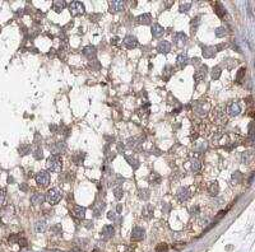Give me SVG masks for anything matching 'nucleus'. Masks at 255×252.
Wrapping results in <instances>:
<instances>
[{
	"label": "nucleus",
	"instance_id": "nucleus-48",
	"mask_svg": "<svg viewBox=\"0 0 255 252\" xmlns=\"http://www.w3.org/2000/svg\"><path fill=\"white\" fill-rule=\"evenodd\" d=\"M18 243H19V246H20V247H26V246H27V241L24 239V238H19Z\"/></svg>",
	"mask_w": 255,
	"mask_h": 252
},
{
	"label": "nucleus",
	"instance_id": "nucleus-40",
	"mask_svg": "<svg viewBox=\"0 0 255 252\" xmlns=\"http://www.w3.org/2000/svg\"><path fill=\"white\" fill-rule=\"evenodd\" d=\"M171 70H172V66H170V65H167L166 68H165V71H163V73H165V78L166 79H169L170 75L172 74V71H171Z\"/></svg>",
	"mask_w": 255,
	"mask_h": 252
},
{
	"label": "nucleus",
	"instance_id": "nucleus-24",
	"mask_svg": "<svg viewBox=\"0 0 255 252\" xmlns=\"http://www.w3.org/2000/svg\"><path fill=\"white\" fill-rule=\"evenodd\" d=\"M45 230H46V223H45V220H38L36 223V232L44 233Z\"/></svg>",
	"mask_w": 255,
	"mask_h": 252
},
{
	"label": "nucleus",
	"instance_id": "nucleus-20",
	"mask_svg": "<svg viewBox=\"0 0 255 252\" xmlns=\"http://www.w3.org/2000/svg\"><path fill=\"white\" fill-rule=\"evenodd\" d=\"M83 54H84L87 57L91 59V60H95V56H96V47L95 46H87L84 47V50H83Z\"/></svg>",
	"mask_w": 255,
	"mask_h": 252
},
{
	"label": "nucleus",
	"instance_id": "nucleus-8",
	"mask_svg": "<svg viewBox=\"0 0 255 252\" xmlns=\"http://www.w3.org/2000/svg\"><path fill=\"white\" fill-rule=\"evenodd\" d=\"M66 150V143L65 141H56L54 145L51 146V153L52 155H58V154H61Z\"/></svg>",
	"mask_w": 255,
	"mask_h": 252
},
{
	"label": "nucleus",
	"instance_id": "nucleus-11",
	"mask_svg": "<svg viewBox=\"0 0 255 252\" xmlns=\"http://www.w3.org/2000/svg\"><path fill=\"white\" fill-rule=\"evenodd\" d=\"M123 43L126 48H135L137 47V45H138V40L134 36H126L124 38Z\"/></svg>",
	"mask_w": 255,
	"mask_h": 252
},
{
	"label": "nucleus",
	"instance_id": "nucleus-38",
	"mask_svg": "<svg viewBox=\"0 0 255 252\" xmlns=\"http://www.w3.org/2000/svg\"><path fill=\"white\" fill-rule=\"evenodd\" d=\"M114 195H115V197H116V199H121V197H123V188H121V187L115 188V190H114Z\"/></svg>",
	"mask_w": 255,
	"mask_h": 252
},
{
	"label": "nucleus",
	"instance_id": "nucleus-2",
	"mask_svg": "<svg viewBox=\"0 0 255 252\" xmlns=\"http://www.w3.org/2000/svg\"><path fill=\"white\" fill-rule=\"evenodd\" d=\"M45 199L47 200V202L50 205H55V204H58L59 201L61 200V191L59 190V188H51V190H48L47 191V194H46V196H45Z\"/></svg>",
	"mask_w": 255,
	"mask_h": 252
},
{
	"label": "nucleus",
	"instance_id": "nucleus-1",
	"mask_svg": "<svg viewBox=\"0 0 255 252\" xmlns=\"http://www.w3.org/2000/svg\"><path fill=\"white\" fill-rule=\"evenodd\" d=\"M46 166H47V168H48V171H50V172H55V173L61 172V168H63L61 158L59 155H51L50 158L47 159Z\"/></svg>",
	"mask_w": 255,
	"mask_h": 252
},
{
	"label": "nucleus",
	"instance_id": "nucleus-23",
	"mask_svg": "<svg viewBox=\"0 0 255 252\" xmlns=\"http://www.w3.org/2000/svg\"><path fill=\"white\" fill-rule=\"evenodd\" d=\"M66 3L65 1H61V0H56V1H54V10L58 13H60L63 9L65 8Z\"/></svg>",
	"mask_w": 255,
	"mask_h": 252
},
{
	"label": "nucleus",
	"instance_id": "nucleus-10",
	"mask_svg": "<svg viewBox=\"0 0 255 252\" xmlns=\"http://www.w3.org/2000/svg\"><path fill=\"white\" fill-rule=\"evenodd\" d=\"M109 6H110V12L116 14V13L121 12V10L124 9V3L123 1H116V0H115V1L109 3Z\"/></svg>",
	"mask_w": 255,
	"mask_h": 252
},
{
	"label": "nucleus",
	"instance_id": "nucleus-3",
	"mask_svg": "<svg viewBox=\"0 0 255 252\" xmlns=\"http://www.w3.org/2000/svg\"><path fill=\"white\" fill-rule=\"evenodd\" d=\"M36 182L41 187H46L50 183V173L47 171H40L36 174Z\"/></svg>",
	"mask_w": 255,
	"mask_h": 252
},
{
	"label": "nucleus",
	"instance_id": "nucleus-46",
	"mask_svg": "<svg viewBox=\"0 0 255 252\" xmlns=\"http://www.w3.org/2000/svg\"><path fill=\"white\" fill-rule=\"evenodd\" d=\"M5 200V191L4 190H0V205L4 202Z\"/></svg>",
	"mask_w": 255,
	"mask_h": 252
},
{
	"label": "nucleus",
	"instance_id": "nucleus-18",
	"mask_svg": "<svg viewBox=\"0 0 255 252\" xmlns=\"http://www.w3.org/2000/svg\"><path fill=\"white\" fill-rule=\"evenodd\" d=\"M213 117L216 118V121L222 122V124H226V121H227V117H226V115H225V111L216 110L214 112H213Z\"/></svg>",
	"mask_w": 255,
	"mask_h": 252
},
{
	"label": "nucleus",
	"instance_id": "nucleus-35",
	"mask_svg": "<svg viewBox=\"0 0 255 252\" xmlns=\"http://www.w3.org/2000/svg\"><path fill=\"white\" fill-rule=\"evenodd\" d=\"M167 250H169V246L166 243H159L156 247V252H167Z\"/></svg>",
	"mask_w": 255,
	"mask_h": 252
},
{
	"label": "nucleus",
	"instance_id": "nucleus-17",
	"mask_svg": "<svg viewBox=\"0 0 255 252\" xmlns=\"http://www.w3.org/2000/svg\"><path fill=\"white\" fill-rule=\"evenodd\" d=\"M44 201H45V195L40 194V192H36V194L31 196V202L33 205H41Z\"/></svg>",
	"mask_w": 255,
	"mask_h": 252
},
{
	"label": "nucleus",
	"instance_id": "nucleus-7",
	"mask_svg": "<svg viewBox=\"0 0 255 252\" xmlns=\"http://www.w3.org/2000/svg\"><path fill=\"white\" fill-rule=\"evenodd\" d=\"M174 42L177 47H184L188 42V36L184 32H177L174 34Z\"/></svg>",
	"mask_w": 255,
	"mask_h": 252
},
{
	"label": "nucleus",
	"instance_id": "nucleus-45",
	"mask_svg": "<svg viewBox=\"0 0 255 252\" xmlns=\"http://www.w3.org/2000/svg\"><path fill=\"white\" fill-rule=\"evenodd\" d=\"M241 177H242V176H241V173H240V172H235V173L232 174V180L235 181V182L240 181V178H241Z\"/></svg>",
	"mask_w": 255,
	"mask_h": 252
},
{
	"label": "nucleus",
	"instance_id": "nucleus-9",
	"mask_svg": "<svg viewBox=\"0 0 255 252\" xmlns=\"http://www.w3.org/2000/svg\"><path fill=\"white\" fill-rule=\"evenodd\" d=\"M205 74H207V66H205V65H202V66H200V69L197 70V73L194 74L195 83H197V84L200 83L202 80H203V79L205 78Z\"/></svg>",
	"mask_w": 255,
	"mask_h": 252
},
{
	"label": "nucleus",
	"instance_id": "nucleus-47",
	"mask_svg": "<svg viewBox=\"0 0 255 252\" xmlns=\"http://www.w3.org/2000/svg\"><path fill=\"white\" fill-rule=\"evenodd\" d=\"M107 218H109L110 220H115V219H116V214H115V211H109Z\"/></svg>",
	"mask_w": 255,
	"mask_h": 252
},
{
	"label": "nucleus",
	"instance_id": "nucleus-5",
	"mask_svg": "<svg viewBox=\"0 0 255 252\" xmlns=\"http://www.w3.org/2000/svg\"><path fill=\"white\" fill-rule=\"evenodd\" d=\"M69 10H70L72 15H78V14L84 13V5L80 1H72L69 5Z\"/></svg>",
	"mask_w": 255,
	"mask_h": 252
},
{
	"label": "nucleus",
	"instance_id": "nucleus-43",
	"mask_svg": "<svg viewBox=\"0 0 255 252\" xmlns=\"http://www.w3.org/2000/svg\"><path fill=\"white\" fill-rule=\"evenodd\" d=\"M128 162H129V164L134 168V169H137V168L139 167V163H138V160H135V159H130V158H128Z\"/></svg>",
	"mask_w": 255,
	"mask_h": 252
},
{
	"label": "nucleus",
	"instance_id": "nucleus-49",
	"mask_svg": "<svg viewBox=\"0 0 255 252\" xmlns=\"http://www.w3.org/2000/svg\"><path fill=\"white\" fill-rule=\"evenodd\" d=\"M117 40H119L117 37H114L112 40H111V43H114V45H115V43H117Z\"/></svg>",
	"mask_w": 255,
	"mask_h": 252
},
{
	"label": "nucleus",
	"instance_id": "nucleus-22",
	"mask_svg": "<svg viewBox=\"0 0 255 252\" xmlns=\"http://www.w3.org/2000/svg\"><path fill=\"white\" fill-rule=\"evenodd\" d=\"M151 14H142V15H139L138 17V22L140 23V24H143V26H147V24H151Z\"/></svg>",
	"mask_w": 255,
	"mask_h": 252
},
{
	"label": "nucleus",
	"instance_id": "nucleus-33",
	"mask_svg": "<svg viewBox=\"0 0 255 252\" xmlns=\"http://www.w3.org/2000/svg\"><path fill=\"white\" fill-rule=\"evenodd\" d=\"M226 33H227V31L225 27H218L217 29H216V36L217 37H223Z\"/></svg>",
	"mask_w": 255,
	"mask_h": 252
},
{
	"label": "nucleus",
	"instance_id": "nucleus-6",
	"mask_svg": "<svg viewBox=\"0 0 255 252\" xmlns=\"http://www.w3.org/2000/svg\"><path fill=\"white\" fill-rule=\"evenodd\" d=\"M144 229L142 228V227H134L133 228V232H131V241H134V242H139V241H142L143 238H144Z\"/></svg>",
	"mask_w": 255,
	"mask_h": 252
},
{
	"label": "nucleus",
	"instance_id": "nucleus-41",
	"mask_svg": "<svg viewBox=\"0 0 255 252\" xmlns=\"http://www.w3.org/2000/svg\"><path fill=\"white\" fill-rule=\"evenodd\" d=\"M9 243H18V241H19V236L18 234H12V236L9 237Z\"/></svg>",
	"mask_w": 255,
	"mask_h": 252
},
{
	"label": "nucleus",
	"instance_id": "nucleus-15",
	"mask_svg": "<svg viewBox=\"0 0 255 252\" xmlns=\"http://www.w3.org/2000/svg\"><path fill=\"white\" fill-rule=\"evenodd\" d=\"M188 62H189V57H188V55L185 54H180L179 56H177V59H176V64H177V66H179L180 69H183V68H185V66L188 65Z\"/></svg>",
	"mask_w": 255,
	"mask_h": 252
},
{
	"label": "nucleus",
	"instance_id": "nucleus-25",
	"mask_svg": "<svg viewBox=\"0 0 255 252\" xmlns=\"http://www.w3.org/2000/svg\"><path fill=\"white\" fill-rule=\"evenodd\" d=\"M149 182H151V183H155V185H158L161 182V176L156 172H152L149 174Z\"/></svg>",
	"mask_w": 255,
	"mask_h": 252
},
{
	"label": "nucleus",
	"instance_id": "nucleus-34",
	"mask_svg": "<svg viewBox=\"0 0 255 252\" xmlns=\"http://www.w3.org/2000/svg\"><path fill=\"white\" fill-rule=\"evenodd\" d=\"M139 197L142 199V200H148V197H149V191L148 190H140L139 191Z\"/></svg>",
	"mask_w": 255,
	"mask_h": 252
},
{
	"label": "nucleus",
	"instance_id": "nucleus-19",
	"mask_svg": "<svg viewBox=\"0 0 255 252\" xmlns=\"http://www.w3.org/2000/svg\"><path fill=\"white\" fill-rule=\"evenodd\" d=\"M102 237L103 238H111L114 236V233H115V229H114V227L112 225H105L103 228H102Z\"/></svg>",
	"mask_w": 255,
	"mask_h": 252
},
{
	"label": "nucleus",
	"instance_id": "nucleus-27",
	"mask_svg": "<svg viewBox=\"0 0 255 252\" xmlns=\"http://www.w3.org/2000/svg\"><path fill=\"white\" fill-rule=\"evenodd\" d=\"M208 191H209V194L211 195H217L218 192H219V187H218V183L217 182H213V183L211 185V186L208 187Z\"/></svg>",
	"mask_w": 255,
	"mask_h": 252
},
{
	"label": "nucleus",
	"instance_id": "nucleus-21",
	"mask_svg": "<svg viewBox=\"0 0 255 252\" xmlns=\"http://www.w3.org/2000/svg\"><path fill=\"white\" fill-rule=\"evenodd\" d=\"M216 47L213 46H207V47H203V56L205 59H211L213 56L216 55Z\"/></svg>",
	"mask_w": 255,
	"mask_h": 252
},
{
	"label": "nucleus",
	"instance_id": "nucleus-26",
	"mask_svg": "<svg viewBox=\"0 0 255 252\" xmlns=\"http://www.w3.org/2000/svg\"><path fill=\"white\" fill-rule=\"evenodd\" d=\"M251 159H253V152L247 150V152H244V153H242V157H241V160H242V163H249Z\"/></svg>",
	"mask_w": 255,
	"mask_h": 252
},
{
	"label": "nucleus",
	"instance_id": "nucleus-4",
	"mask_svg": "<svg viewBox=\"0 0 255 252\" xmlns=\"http://www.w3.org/2000/svg\"><path fill=\"white\" fill-rule=\"evenodd\" d=\"M190 195H191L190 190L188 187H180L176 192V199L180 202H185V201H188L190 199Z\"/></svg>",
	"mask_w": 255,
	"mask_h": 252
},
{
	"label": "nucleus",
	"instance_id": "nucleus-14",
	"mask_svg": "<svg viewBox=\"0 0 255 252\" xmlns=\"http://www.w3.org/2000/svg\"><path fill=\"white\" fill-rule=\"evenodd\" d=\"M171 50V43L169 41H161L157 46V51L161 52V54H167Z\"/></svg>",
	"mask_w": 255,
	"mask_h": 252
},
{
	"label": "nucleus",
	"instance_id": "nucleus-42",
	"mask_svg": "<svg viewBox=\"0 0 255 252\" xmlns=\"http://www.w3.org/2000/svg\"><path fill=\"white\" fill-rule=\"evenodd\" d=\"M199 213H200V210H199V206H198V205H194V206H191V208H190V214L198 215Z\"/></svg>",
	"mask_w": 255,
	"mask_h": 252
},
{
	"label": "nucleus",
	"instance_id": "nucleus-29",
	"mask_svg": "<svg viewBox=\"0 0 255 252\" xmlns=\"http://www.w3.org/2000/svg\"><path fill=\"white\" fill-rule=\"evenodd\" d=\"M152 213H153V206L152 205H148V206H145V208H143V215H144L145 218H151Z\"/></svg>",
	"mask_w": 255,
	"mask_h": 252
},
{
	"label": "nucleus",
	"instance_id": "nucleus-37",
	"mask_svg": "<svg viewBox=\"0 0 255 252\" xmlns=\"http://www.w3.org/2000/svg\"><path fill=\"white\" fill-rule=\"evenodd\" d=\"M33 155H34V158H36V159H41V158L44 157L42 149H41V148H37V149L33 152Z\"/></svg>",
	"mask_w": 255,
	"mask_h": 252
},
{
	"label": "nucleus",
	"instance_id": "nucleus-12",
	"mask_svg": "<svg viewBox=\"0 0 255 252\" xmlns=\"http://www.w3.org/2000/svg\"><path fill=\"white\" fill-rule=\"evenodd\" d=\"M163 33H165V28H163L161 24L158 23H155L152 26V36L155 38H159L163 36Z\"/></svg>",
	"mask_w": 255,
	"mask_h": 252
},
{
	"label": "nucleus",
	"instance_id": "nucleus-30",
	"mask_svg": "<svg viewBox=\"0 0 255 252\" xmlns=\"http://www.w3.org/2000/svg\"><path fill=\"white\" fill-rule=\"evenodd\" d=\"M200 168H202V164L198 159L191 160V169H193V172H198V171H200Z\"/></svg>",
	"mask_w": 255,
	"mask_h": 252
},
{
	"label": "nucleus",
	"instance_id": "nucleus-16",
	"mask_svg": "<svg viewBox=\"0 0 255 252\" xmlns=\"http://www.w3.org/2000/svg\"><path fill=\"white\" fill-rule=\"evenodd\" d=\"M73 215H74L75 218H78V219H84V216H86V208L75 205L74 208H73Z\"/></svg>",
	"mask_w": 255,
	"mask_h": 252
},
{
	"label": "nucleus",
	"instance_id": "nucleus-28",
	"mask_svg": "<svg viewBox=\"0 0 255 252\" xmlns=\"http://www.w3.org/2000/svg\"><path fill=\"white\" fill-rule=\"evenodd\" d=\"M221 68H219V66H216V68H213V70H212V79L213 80H217L219 76H221Z\"/></svg>",
	"mask_w": 255,
	"mask_h": 252
},
{
	"label": "nucleus",
	"instance_id": "nucleus-39",
	"mask_svg": "<svg viewBox=\"0 0 255 252\" xmlns=\"http://www.w3.org/2000/svg\"><path fill=\"white\" fill-rule=\"evenodd\" d=\"M137 144H138V143H137V139H135V138H133V139H129V140H128V146H129L130 149L135 148V146H137Z\"/></svg>",
	"mask_w": 255,
	"mask_h": 252
},
{
	"label": "nucleus",
	"instance_id": "nucleus-36",
	"mask_svg": "<svg viewBox=\"0 0 255 252\" xmlns=\"http://www.w3.org/2000/svg\"><path fill=\"white\" fill-rule=\"evenodd\" d=\"M190 5H191V3H181V4H180V12L181 13H183V12H188L189 8H190Z\"/></svg>",
	"mask_w": 255,
	"mask_h": 252
},
{
	"label": "nucleus",
	"instance_id": "nucleus-44",
	"mask_svg": "<svg viewBox=\"0 0 255 252\" xmlns=\"http://www.w3.org/2000/svg\"><path fill=\"white\" fill-rule=\"evenodd\" d=\"M245 70H246L245 68H241V69L239 70V73H237V80H239V82H240L241 79H242L244 74H245Z\"/></svg>",
	"mask_w": 255,
	"mask_h": 252
},
{
	"label": "nucleus",
	"instance_id": "nucleus-31",
	"mask_svg": "<svg viewBox=\"0 0 255 252\" xmlns=\"http://www.w3.org/2000/svg\"><path fill=\"white\" fill-rule=\"evenodd\" d=\"M216 13H217V15L221 17V18L226 14V10H225V8L222 6V4H217V8H216Z\"/></svg>",
	"mask_w": 255,
	"mask_h": 252
},
{
	"label": "nucleus",
	"instance_id": "nucleus-32",
	"mask_svg": "<svg viewBox=\"0 0 255 252\" xmlns=\"http://www.w3.org/2000/svg\"><path fill=\"white\" fill-rule=\"evenodd\" d=\"M31 152V146L30 145H22L19 148V154L20 155H26V154H28Z\"/></svg>",
	"mask_w": 255,
	"mask_h": 252
},
{
	"label": "nucleus",
	"instance_id": "nucleus-50",
	"mask_svg": "<svg viewBox=\"0 0 255 252\" xmlns=\"http://www.w3.org/2000/svg\"><path fill=\"white\" fill-rule=\"evenodd\" d=\"M121 211V205H119L117 206V213H120Z\"/></svg>",
	"mask_w": 255,
	"mask_h": 252
},
{
	"label": "nucleus",
	"instance_id": "nucleus-13",
	"mask_svg": "<svg viewBox=\"0 0 255 252\" xmlns=\"http://www.w3.org/2000/svg\"><path fill=\"white\" fill-rule=\"evenodd\" d=\"M240 112H241V107L237 102H233L227 107V113L230 116H237V115H240Z\"/></svg>",
	"mask_w": 255,
	"mask_h": 252
}]
</instances>
